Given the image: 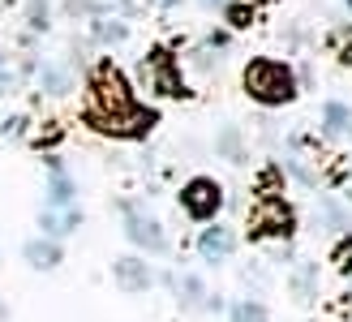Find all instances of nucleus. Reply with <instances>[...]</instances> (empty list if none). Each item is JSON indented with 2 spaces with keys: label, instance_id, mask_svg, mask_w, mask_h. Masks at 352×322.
I'll return each mask as SVG.
<instances>
[{
  "label": "nucleus",
  "instance_id": "1",
  "mask_svg": "<svg viewBox=\"0 0 352 322\" xmlns=\"http://www.w3.org/2000/svg\"><path fill=\"white\" fill-rule=\"evenodd\" d=\"M245 91L262 107H284L296 99V74L284 61H254L245 69Z\"/></svg>",
  "mask_w": 352,
  "mask_h": 322
},
{
  "label": "nucleus",
  "instance_id": "2",
  "mask_svg": "<svg viewBox=\"0 0 352 322\" xmlns=\"http://www.w3.org/2000/svg\"><path fill=\"white\" fill-rule=\"evenodd\" d=\"M292 228H296L292 206L284 198H275V193H262V202L250 215V237H288Z\"/></svg>",
  "mask_w": 352,
  "mask_h": 322
},
{
  "label": "nucleus",
  "instance_id": "3",
  "mask_svg": "<svg viewBox=\"0 0 352 322\" xmlns=\"http://www.w3.org/2000/svg\"><path fill=\"white\" fill-rule=\"evenodd\" d=\"M219 206H223L219 181H210V176H193V181H185V189H181V211L189 215V219H215Z\"/></svg>",
  "mask_w": 352,
  "mask_h": 322
},
{
  "label": "nucleus",
  "instance_id": "4",
  "mask_svg": "<svg viewBox=\"0 0 352 322\" xmlns=\"http://www.w3.org/2000/svg\"><path fill=\"white\" fill-rule=\"evenodd\" d=\"M142 78H146L160 95H172V99L189 95V91H185V82H181V74H176V61H172V52H168V47H155L151 56L142 61Z\"/></svg>",
  "mask_w": 352,
  "mask_h": 322
},
{
  "label": "nucleus",
  "instance_id": "5",
  "mask_svg": "<svg viewBox=\"0 0 352 322\" xmlns=\"http://www.w3.org/2000/svg\"><path fill=\"white\" fill-rule=\"evenodd\" d=\"M232 228H223V224H215V228H206L202 232V241H198V254H202V262H223L228 254H232Z\"/></svg>",
  "mask_w": 352,
  "mask_h": 322
},
{
  "label": "nucleus",
  "instance_id": "6",
  "mask_svg": "<svg viewBox=\"0 0 352 322\" xmlns=\"http://www.w3.org/2000/svg\"><path fill=\"white\" fill-rule=\"evenodd\" d=\"M116 283H120L125 292H146V283H151L146 262H142V258H120V262H116Z\"/></svg>",
  "mask_w": 352,
  "mask_h": 322
},
{
  "label": "nucleus",
  "instance_id": "7",
  "mask_svg": "<svg viewBox=\"0 0 352 322\" xmlns=\"http://www.w3.org/2000/svg\"><path fill=\"white\" fill-rule=\"evenodd\" d=\"M129 237H133L138 245H146L151 254H160V249L168 245V237L160 232V224H155V219H142V215H129Z\"/></svg>",
  "mask_w": 352,
  "mask_h": 322
},
{
  "label": "nucleus",
  "instance_id": "8",
  "mask_svg": "<svg viewBox=\"0 0 352 322\" xmlns=\"http://www.w3.org/2000/svg\"><path fill=\"white\" fill-rule=\"evenodd\" d=\"M22 254H26V262H30V266H39V271H52V266L60 262V249L52 245V241H30Z\"/></svg>",
  "mask_w": 352,
  "mask_h": 322
},
{
  "label": "nucleus",
  "instance_id": "9",
  "mask_svg": "<svg viewBox=\"0 0 352 322\" xmlns=\"http://www.w3.org/2000/svg\"><path fill=\"white\" fill-rule=\"evenodd\" d=\"M348 125H352L348 107H344V103H327V129H331V133H344Z\"/></svg>",
  "mask_w": 352,
  "mask_h": 322
},
{
  "label": "nucleus",
  "instance_id": "10",
  "mask_svg": "<svg viewBox=\"0 0 352 322\" xmlns=\"http://www.w3.org/2000/svg\"><path fill=\"white\" fill-rule=\"evenodd\" d=\"M331 262H336V271H344V275H352V237L336 245V254H331Z\"/></svg>",
  "mask_w": 352,
  "mask_h": 322
},
{
  "label": "nucleus",
  "instance_id": "11",
  "mask_svg": "<svg viewBox=\"0 0 352 322\" xmlns=\"http://www.w3.org/2000/svg\"><path fill=\"white\" fill-rule=\"evenodd\" d=\"M65 86H69V78L60 74V69H43V91H52V95H65Z\"/></svg>",
  "mask_w": 352,
  "mask_h": 322
},
{
  "label": "nucleus",
  "instance_id": "12",
  "mask_svg": "<svg viewBox=\"0 0 352 322\" xmlns=\"http://www.w3.org/2000/svg\"><path fill=\"white\" fill-rule=\"evenodd\" d=\"M228 22H232V26H250L254 22V9L250 5H228Z\"/></svg>",
  "mask_w": 352,
  "mask_h": 322
},
{
  "label": "nucleus",
  "instance_id": "13",
  "mask_svg": "<svg viewBox=\"0 0 352 322\" xmlns=\"http://www.w3.org/2000/svg\"><path fill=\"white\" fill-rule=\"evenodd\" d=\"M69 198H74V185H69L65 176H56V181H52V202H56V206H65Z\"/></svg>",
  "mask_w": 352,
  "mask_h": 322
},
{
  "label": "nucleus",
  "instance_id": "14",
  "mask_svg": "<svg viewBox=\"0 0 352 322\" xmlns=\"http://www.w3.org/2000/svg\"><path fill=\"white\" fill-rule=\"evenodd\" d=\"M9 5H13V0H0V9H9Z\"/></svg>",
  "mask_w": 352,
  "mask_h": 322
},
{
  "label": "nucleus",
  "instance_id": "15",
  "mask_svg": "<svg viewBox=\"0 0 352 322\" xmlns=\"http://www.w3.org/2000/svg\"><path fill=\"white\" fill-rule=\"evenodd\" d=\"M0 69H5V56H0Z\"/></svg>",
  "mask_w": 352,
  "mask_h": 322
}]
</instances>
